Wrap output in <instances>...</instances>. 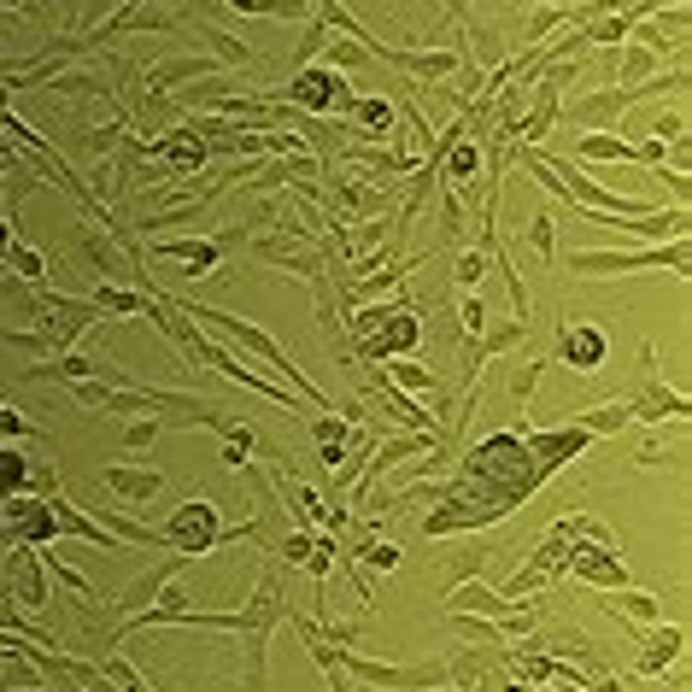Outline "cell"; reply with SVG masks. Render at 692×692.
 Returning <instances> with one entry per match:
<instances>
[{"label": "cell", "instance_id": "obj_1", "mask_svg": "<svg viewBox=\"0 0 692 692\" xmlns=\"http://www.w3.org/2000/svg\"><path fill=\"white\" fill-rule=\"evenodd\" d=\"M282 622V581H276V558H264L258 587L241 610H189L182 628H206V634H241L247 645V692H264V663H271V634Z\"/></svg>", "mask_w": 692, "mask_h": 692}, {"label": "cell", "instance_id": "obj_2", "mask_svg": "<svg viewBox=\"0 0 692 692\" xmlns=\"http://www.w3.org/2000/svg\"><path fill=\"white\" fill-rule=\"evenodd\" d=\"M153 294H159V288H153ZM159 299H165V305H176V312L189 317V323H206V329L230 335V340L241 346V353H253V358H264V364H271V370H282V376H288L299 405H312L317 417H335V394H323L317 381H312V376H305L299 364H294V353H288V346H276V335H271V329H258L253 317L217 312V305H206V299H176V294H159Z\"/></svg>", "mask_w": 692, "mask_h": 692}, {"label": "cell", "instance_id": "obj_3", "mask_svg": "<svg viewBox=\"0 0 692 692\" xmlns=\"http://www.w3.org/2000/svg\"><path fill=\"white\" fill-rule=\"evenodd\" d=\"M335 663L353 681L376 686V692H429V686L452 681V663H446V658H429V663H381V658H364L358 645H335Z\"/></svg>", "mask_w": 692, "mask_h": 692}, {"label": "cell", "instance_id": "obj_4", "mask_svg": "<svg viewBox=\"0 0 692 692\" xmlns=\"http://www.w3.org/2000/svg\"><path fill=\"white\" fill-rule=\"evenodd\" d=\"M634 271H686V241H663V247H645V253H569V276L581 282H604V276H634Z\"/></svg>", "mask_w": 692, "mask_h": 692}, {"label": "cell", "instance_id": "obj_5", "mask_svg": "<svg viewBox=\"0 0 692 692\" xmlns=\"http://www.w3.org/2000/svg\"><path fill=\"white\" fill-rule=\"evenodd\" d=\"M159 546L176 552V558H206V552H217V546H230V528H223L212 499H189V505L171 511L165 528H159Z\"/></svg>", "mask_w": 692, "mask_h": 692}, {"label": "cell", "instance_id": "obj_6", "mask_svg": "<svg viewBox=\"0 0 692 692\" xmlns=\"http://www.w3.org/2000/svg\"><path fill=\"white\" fill-rule=\"evenodd\" d=\"M628 399V417H634V423H663V417H686V399L675 394V388H663V381H658V340H645L640 346V364H634V381H628V388H622Z\"/></svg>", "mask_w": 692, "mask_h": 692}, {"label": "cell", "instance_id": "obj_7", "mask_svg": "<svg viewBox=\"0 0 692 692\" xmlns=\"http://www.w3.org/2000/svg\"><path fill=\"white\" fill-rule=\"evenodd\" d=\"M241 241H253V230H223V235H194V241H159L153 253H141V271H147V258L153 264H176L182 276H206V271H217L223 264V253L230 247H241Z\"/></svg>", "mask_w": 692, "mask_h": 692}, {"label": "cell", "instance_id": "obj_8", "mask_svg": "<svg viewBox=\"0 0 692 692\" xmlns=\"http://www.w3.org/2000/svg\"><path fill=\"white\" fill-rule=\"evenodd\" d=\"M24 305L42 312V346H48V353H71V346L83 340L89 323H106L94 312V299H77V294H35Z\"/></svg>", "mask_w": 692, "mask_h": 692}, {"label": "cell", "instance_id": "obj_9", "mask_svg": "<svg viewBox=\"0 0 692 692\" xmlns=\"http://www.w3.org/2000/svg\"><path fill=\"white\" fill-rule=\"evenodd\" d=\"M282 106H294V112H335L346 118V106H353V89H346V77L329 71V65H312V71H299L294 83H288V100Z\"/></svg>", "mask_w": 692, "mask_h": 692}, {"label": "cell", "instance_id": "obj_10", "mask_svg": "<svg viewBox=\"0 0 692 692\" xmlns=\"http://www.w3.org/2000/svg\"><path fill=\"white\" fill-rule=\"evenodd\" d=\"M628 112H634V89H617V83L593 89V94H576L569 106H558V118H563V124H576L581 135L587 130H617Z\"/></svg>", "mask_w": 692, "mask_h": 692}, {"label": "cell", "instance_id": "obj_11", "mask_svg": "<svg viewBox=\"0 0 692 692\" xmlns=\"http://www.w3.org/2000/svg\"><path fill=\"white\" fill-rule=\"evenodd\" d=\"M376 65H394V71H405V77H417V83H446L458 65H464V53H446V48H381L376 53Z\"/></svg>", "mask_w": 692, "mask_h": 692}, {"label": "cell", "instance_id": "obj_12", "mask_svg": "<svg viewBox=\"0 0 692 692\" xmlns=\"http://www.w3.org/2000/svg\"><path fill=\"white\" fill-rule=\"evenodd\" d=\"M604 353H610L604 329H593V323H563L558 346H552V364H569V370H599Z\"/></svg>", "mask_w": 692, "mask_h": 692}, {"label": "cell", "instance_id": "obj_13", "mask_svg": "<svg viewBox=\"0 0 692 692\" xmlns=\"http://www.w3.org/2000/svg\"><path fill=\"white\" fill-rule=\"evenodd\" d=\"M212 71H223L212 53H189V59H159V65H147V100H165V94H176V89L200 83V77H212Z\"/></svg>", "mask_w": 692, "mask_h": 692}, {"label": "cell", "instance_id": "obj_14", "mask_svg": "<svg viewBox=\"0 0 692 692\" xmlns=\"http://www.w3.org/2000/svg\"><path fill=\"white\" fill-rule=\"evenodd\" d=\"M7 599L42 610L48 604V581H42V552H30V546H18L12 552V581H7Z\"/></svg>", "mask_w": 692, "mask_h": 692}, {"label": "cell", "instance_id": "obj_15", "mask_svg": "<svg viewBox=\"0 0 692 692\" xmlns=\"http://www.w3.org/2000/svg\"><path fill=\"white\" fill-rule=\"evenodd\" d=\"M194 35L206 42V53L217 59V65H230V71H247V65H258V53L241 42V35H230L217 24V18H194Z\"/></svg>", "mask_w": 692, "mask_h": 692}, {"label": "cell", "instance_id": "obj_16", "mask_svg": "<svg viewBox=\"0 0 692 692\" xmlns=\"http://www.w3.org/2000/svg\"><path fill=\"white\" fill-rule=\"evenodd\" d=\"M446 610H452V617H487V622H499L505 610H511V599L493 593V587H481V581H452Z\"/></svg>", "mask_w": 692, "mask_h": 692}, {"label": "cell", "instance_id": "obj_17", "mask_svg": "<svg viewBox=\"0 0 692 692\" xmlns=\"http://www.w3.org/2000/svg\"><path fill=\"white\" fill-rule=\"evenodd\" d=\"M100 481H106L124 505H147L159 487H165V476H159V470H141V464H106V470H100Z\"/></svg>", "mask_w": 692, "mask_h": 692}, {"label": "cell", "instance_id": "obj_18", "mask_svg": "<svg viewBox=\"0 0 692 692\" xmlns=\"http://www.w3.org/2000/svg\"><path fill=\"white\" fill-rule=\"evenodd\" d=\"M364 399H376L381 411H394V417L405 423V429H435V435H446L440 423H435V411H429V405H411V399H405V394L394 388V381H381V376H370V388H364Z\"/></svg>", "mask_w": 692, "mask_h": 692}, {"label": "cell", "instance_id": "obj_19", "mask_svg": "<svg viewBox=\"0 0 692 692\" xmlns=\"http://www.w3.org/2000/svg\"><path fill=\"white\" fill-rule=\"evenodd\" d=\"M394 100H381V94H353V106H346V124L358 130V141H381L394 130Z\"/></svg>", "mask_w": 692, "mask_h": 692}, {"label": "cell", "instance_id": "obj_20", "mask_svg": "<svg viewBox=\"0 0 692 692\" xmlns=\"http://www.w3.org/2000/svg\"><path fill=\"white\" fill-rule=\"evenodd\" d=\"M576 159H617V165H640L634 141H622L617 130H587V135H576Z\"/></svg>", "mask_w": 692, "mask_h": 692}, {"label": "cell", "instance_id": "obj_21", "mask_svg": "<svg viewBox=\"0 0 692 692\" xmlns=\"http://www.w3.org/2000/svg\"><path fill=\"white\" fill-rule=\"evenodd\" d=\"M628 423H634V417H628V405L610 399V405H593V411H576V417H569V429H581V435L599 440V435H622Z\"/></svg>", "mask_w": 692, "mask_h": 692}, {"label": "cell", "instance_id": "obj_22", "mask_svg": "<svg viewBox=\"0 0 692 692\" xmlns=\"http://www.w3.org/2000/svg\"><path fill=\"white\" fill-rule=\"evenodd\" d=\"M604 604H610V610H617V617H628V622H640V634H651V628H658V622H663V604H658V599H651V593H622V587H617V593H610Z\"/></svg>", "mask_w": 692, "mask_h": 692}, {"label": "cell", "instance_id": "obj_23", "mask_svg": "<svg viewBox=\"0 0 692 692\" xmlns=\"http://www.w3.org/2000/svg\"><path fill=\"white\" fill-rule=\"evenodd\" d=\"M323 65L346 77V71H364V65H376V53L364 48V42H353V35H340V42L329 35V42H323Z\"/></svg>", "mask_w": 692, "mask_h": 692}, {"label": "cell", "instance_id": "obj_24", "mask_svg": "<svg viewBox=\"0 0 692 692\" xmlns=\"http://www.w3.org/2000/svg\"><path fill=\"white\" fill-rule=\"evenodd\" d=\"M100 528H106V535H118L124 546H147V552H165V546H159V535L153 528H141V522H130V517H118V511H100L94 517Z\"/></svg>", "mask_w": 692, "mask_h": 692}, {"label": "cell", "instance_id": "obj_25", "mask_svg": "<svg viewBox=\"0 0 692 692\" xmlns=\"http://www.w3.org/2000/svg\"><path fill=\"white\" fill-rule=\"evenodd\" d=\"M528 323H535V317H511V323H499L493 335H476L470 346H476L481 358H493V353H511L517 340H528Z\"/></svg>", "mask_w": 692, "mask_h": 692}, {"label": "cell", "instance_id": "obj_26", "mask_svg": "<svg viewBox=\"0 0 692 692\" xmlns=\"http://www.w3.org/2000/svg\"><path fill=\"white\" fill-rule=\"evenodd\" d=\"M77 247H83V264H89V271H100V276H124V264L112 258V247H106V241H100L94 230L77 235Z\"/></svg>", "mask_w": 692, "mask_h": 692}, {"label": "cell", "instance_id": "obj_27", "mask_svg": "<svg viewBox=\"0 0 692 692\" xmlns=\"http://www.w3.org/2000/svg\"><path fill=\"white\" fill-rule=\"evenodd\" d=\"M464 212H470V206H464V194L446 189L440 194V241H446V247H458V241H464Z\"/></svg>", "mask_w": 692, "mask_h": 692}, {"label": "cell", "instance_id": "obj_28", "mask_svg": "<svg viewBox=\"0 0 692 692\" xmlns=\"http://www.w3.org/2000/svg\"><path fill=\"white\" fill-rule=\"evenodd\" d=\"M651 634H658V640H651V651L640 658V675H663V663L681 651V628H669V634H663V628H651Z\"/></svg>", "mask_w": 692, "mask_h": 692}, {"label": "cell", "instance_id": "obj_29", "mask_svg": "<svg viewBox=\"0 0 692 692\" xmlns=\"http://www.w3.org/2000/svg\"><path fill=\"white\" fill-rule=\"evenodd\" d=\"M7 276H24V282H42L48 276V258L35 253V247H24V241H12L7 247Z\"/></svg>", "mask_w": 692, "mask_h": 692}, {"label": "cell", "instance_id": "obj_30", "mask_svg": "<svg viewBox=\"0 0 692 692\" xmlns=\"http://www.w3.org/2000/svg\"><path fill=\"white\" fill-rule=\"evenodd\" d=\"M153 440H165V417H124V446L130 452H147Z\"/></svg>", "mask_w": 692, "mask_h": 692}, {"label": "cell", "instance_id": "obj_31", "mask_svg": "<svg viewBox=\"0 0 692 692\" xmlns=\"http://www.w3.org/2000/svg\"><path fill=\"white\" fill-rule=\"evenodd\" d=\"M528 247H535L540 258L558 253V230H552V212H535V223H528Z\"/></svg>", "mask_w": 692, "mask_h": 692}, {"label": "cell", "instance_id": "obj_32", "mask_svg": "<svg viewBox=\"0 0 692 692\" xmlns=\"http://www.w3.org/2000/svg\"><path fill=\"white\" fill-rule=\"evenodd\" d=\"M481 276H487V253H481V247L458 253V288H464V294H470V288L481 294Z\"/></svg>", "mask_w": 692, "mask_h": 692}, {"label": "cell", "instance_id": "obj_33", "mask_svg": "<svg viewBox=\"0 0 692 692\" xmlns=\"http://www.w3.org/2000/svg\"><path fill=\"white\" fill-rule=\"evenodd\" d=\"M452 628H458L464 640H481V645L505 640V634H499V622H487V617H452Z\"/></svg>", "mask_w": 692, "mask_h": 692}, {"label": "cell", "instance_id": "obj_34", "mask_svg": "<svg viewBox=\"0 0 692 692\" xmlns=\"http://www.w3.org/2000/svg\"><path fill=\"white\" fill-rule=\"evenodd\" d=\"M323 42H329V30H323V18H312V24H305V35H299V53H294V65H312V59L323 53Z\"/></svg>", "mask_w": 692, "mask_h": 692}, {"label": "cell", "instance_id": "obj_35", "mask_svg": "<svg viewBox=\"0 0 692 692\" xmlns=\"http://www.w3.org/2000/svg\"><path fill=\"white\" fill-rule=\"evenodd\" d=\"M651 130H658V141L675 147V141H686V118L681 112H651Z\"/></svg>", "mask_w": 692, "mask_h": 692}, {"label": "cell", "instance_id": "obj_36", "mask_svg": "<svg viewBox=\"0 0 692 692\" xmlns=\"http://www.w3.org/2000/svg\"><path fill=\"white\" fill-rule=\"evenodd\" d=\"M458 317H464V329H470V340H476V335H481V323H487L481 294H464V299H458Z\"/></svg>", "mask_w": 692, "mask_h": 692}, {"label": "cell", "instance_id": "obj_37", "mask_svg": "<svg viewBox=\"0 0 692 692\" xmlns=\"http://www.w3.org/2000/svg\"><path fill=\"white\" fill-rule=\"evenodd\" d=\"M364 563H370V569H399V546L370 540V546H364Z\"/></svg>", "mask_w": 692, "mask_h": 692}, {"label": "cell", "instance_id": "obj_38", "mask_svg": "<svg viewBox=\"0 0 692 692\" xmlns=\"http://www.w3.org/2000/svg\"><path fill=\"white\" fill-rule=\"evenodd\" d=\"M0 435H24V440H35L42 429H35V423H24L18 411H7V405H0Z\"/></svg>", "mask_w": 692, "mask_h": 692}, {"label": "cell", "instance_id": "obj_39", "mask_svg": "<svg viewBox=\"0 0 692 692\" xmlns=\"http://www.w3.org/2000/svg\"><path fill=\"white\" fill-rule=\"evenodd\" d=\"M429 692H464V686H452V681H446V686H429Z\"/></svg>", "mask_w": 692, "mask_h": 692}, {"label": "cell", "instance_id": "obj_40", "mask_svg": "<svg viewBox=\"0 0 692 692\" xmlns=\"http://www.w3.org/2000/svg\"><path fill=\"white\" fill-rule=\"evenodd\" d=\"M0 282H7V258H0Z\"/></svg>", "mask_w": 692, "mask_h": 692}, {"label": "cell", "instance_id": "obj_41", "mask_svg": "<svg viewBox=\"0 0 692 692\" xmlns=\"http://www.w3.org/2000/svg\"><path fill=\"white\" fill-rule=\"evenodd\" d=\"M0 253H7V230H0Z\"/></svg>", "mask_w": 692, "mask_h": 692}, {"label": "cell", "instance_id": "obj_42", "mask_svg": "<svg viewBox=\"0 0 692 692\" xmlns=\"http://www.w3.org/2000/svg\"><path fill=\"white\" fill-rule=\"evenodd\" d=\"M552 7H569V0H552Z\"/></svg>", "mask_w": 692, "mask_h": 692}, {"label": "cell", "instance_id": "obj_43", "mask_svg": "<svg viewBox=\"0 0 692 692\" xmlns=\"http://www.w3.org/2000/svg\"><path fill=\"white\" fill-rule=\"evenodd\" d=\"M617 7H628V0H617Z\"/></svg>", "mask_w": 692, "mask_h": 692}]
</instances>
